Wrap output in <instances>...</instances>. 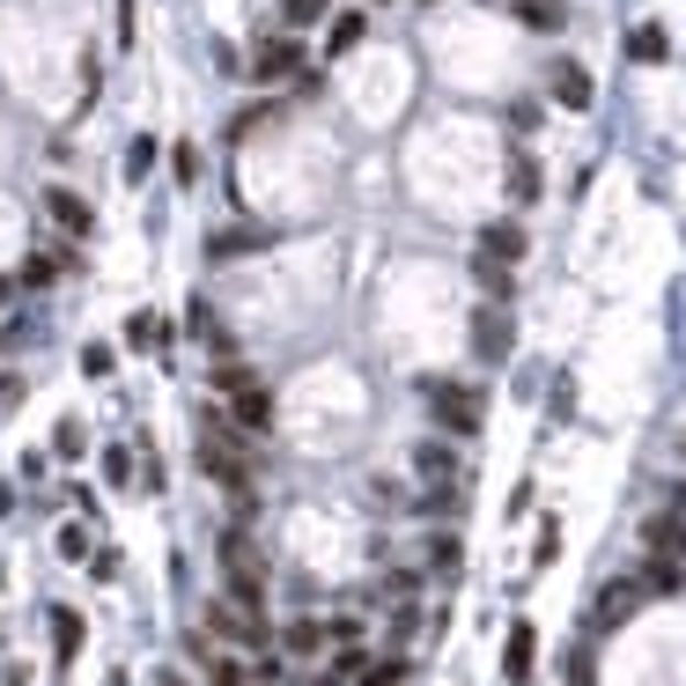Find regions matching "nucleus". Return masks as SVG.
<instances>
[{
    "mask_svg": "<svg viewBox=\"0 0 686 686\" xmlns=\"http://www.w3.org/2000/svg\"><path fill=\"white\" fill-rule=\"evenodd\" d=\"M273 229H215L207 237V259H244V251H266Z\"/></svg>",
    "mask_w": 686,
    "mask_h": 686,
    "instance_id": "11",
    "label": "nucleus"
},
{
    "mask_svg": "<svg viewBox=\"0 0 686 686\" xmlns=\"http://www.w3.org/2000/svg\"><path fill=\"white\" fill-rule=\"evenodd\" d=\"M524 251H532V237H524V229H516L510 215H502V221H488V229H480V259H494V266H516Z\"/></svg>",
    "mask_w": 686,
    "mask_h": 686,
    "instance_id": "7",
    "label": "nucleus"
},
{
    "mask_svg": "<svg viewBox=\"0 0 686 686\" xmlns=\"http://www.w3.org/2000/svg\"><path fill=\"white\" fill-rule=\"evenodd\" d=\"M428 8H436V0H428Z\"/></svg>",
    "mask_w": 686,
    "mask_h": 686,
    "instance_id": "29",
    "label": "nucleus"
},
{
    "mask_svg": "<svg viewBox=\"0 0 686 686\" xmlns=\"http://www.w3.org/2000/svg\"><path fill=\"white\" fill-rule=\"evenodd\" d=\"M635 606H642V584H606L598 590V606H590V620H598V628H620Z\"/></svg>",
    "mask_w": 686,
    "mask_h": 686,
    "instance_id": "10",
    "label": "nucleus"
},
{
    "mask_svg": "<svg viewBox=\"0 0 686 686\" xmlns=\"http://www.w3.org/2000/svg\"><path fill=\"white\" fill-rule=\"evenodd\" d=\"M221 598L229 606H244V613H266V562H259V546L251 532H221Z\"/></svg>",
    "mask_w": 686,
    "mask_h": 686,
    "instance_id": "1",
    "label": "nucleus"
},
{
    "mask_svg": "<svg viewBox=\"0 0 686 686\" xmlns=\"http://www.w3.org/2000/svg\"><path fill=\"white\" fill-rule=\"evenodd\" d=\"M362 30H369V15H362V8L333 15V23H325V52H333V59H347V52L362 45Z\"/></svg>",
    "mask_w": 686,
    "mask_h": 686,
    "instance_id": "13",
    "label": "nucleus"
},
{
    "mask_svg": "<svg viewBox=\"0 0 686 686\" xmlns=\"http://www.w3.org/2000/svg\"><path fill=\"white\" fill-rule=\"evenodd\" d=\"M472 273H480V288H488V303H510V295H516L510 266H494V259H480V266H472Z\"/></svg>",
    "mask_w": 686,
    "mask_h": 686,
    "instance_id": "18",
    "label": "nucleus"
},
{
    "mask_svg": "<svg viewBox=\"0 0 686 686\" xmlns=\"http://www.w3.org/2000/svg\"><path fill=\"white\" fill-rule=\"evenodd\" d=\"M59 554H67V562H89V532L67 524V532H59Z\"/></svg>",
    "mask_w": 686,
    "mask_h": 686,
    "instance_id": "25",
    "label": "nucleus"
},
{
    "mask_svg": "<svg viewBox=\"0 0 686 686\" xmlns=\"http://www.w3.org/2000/svg\"><path fill=\"white\" fill-rule=\"evenodd\" d=\"M414 466H421V480H450V472H458V458H450L443 443H421V450H414Z\"/></svg>",
    "mask_w": 686,
    "mask_h": 686,
    "instance_id": "17",
    "label": "nucleus"
},
{
    "mask_svg": "<svg viewBox=\"0 0 686 686\" xmlns=\"http://www.w3.org/2000/svg\"><path fill=\"white\" fill-rule=\"evenodd\" d=\"M281 642H288V657H311V650L325 642V628H318V620H295V628H288Z\"/></svg>",
    "mask_w": 686,
    "mask_h": 686,
    "instance_id": "20",
    "label": "nucleus"
},
{
    "mask_svg": "<svg viewBox=\"0 0 686 686\" xmlns=\"http://www.w3.org/2000/svg\"><path fill=\"white\" fill-rule=\"evenodd\" d=\"M532 672H540V635H532V628L516 620V628H510V650H502V679H510V686H524Z\"/></svg>",
    "mask_w": 686,
    "mask_h": 686,
    "instance_id": "9",
    "label": "nucleus"
},
{
    "mask_svg": "<svg viewBox=\"0 0 686 686\" xmlns=\"http://www.w3.org/2000/svg\"><path fill=\"white\" fill-rule=\"evenodd\" d=\"M8 295H15V281H0V303H8Z\"/></svg>",
    "mask_w": 686,
    "mask_h": 686,
    "instance_id": "27",
    "label": "nucleus"
},
{
    "mask_svg": "<svg viewBox=\"0 0 686 686\" xmlns=\"http://www.w3.org/2000/svg\"><path fill=\"white\" fill-rule=\"evenodd\" d=\"M510 8H516V23H524V30H546V37H554V30L568 23V8H562V0H510Z\"/></svg>",
    "mask_w": 686,
    "mask_h": 686,
    "instance_id": "14",
    "label": "nucleus"
},
{
    "mask_svg": "<svg viewBox=\"0 0 686 686\" xmlns=\"http://www.w3.org/2000/svg\"><path fill=\"white\" fill-rule=\"evenodd\" d=\"M45 215L67 229V237H89L97 229V215H89V199L81 193H67V185H45Z\"/></svg>",
    "mask_w": 686,
    "mask_h": 686,
    "instance_id": "8",
    "label": "nucleus"
},
{
    "mask_svg": "<svg viewBox=\"0 0 686 686\" xmlns=\"http://www.w3.org/2000/svg\"><path fill=\"white\" fill-rule=\"evenodd\" d=\"M362 686H406V657H369Z\"/></svg>",
    "mask_w": 686,
    "mask_h": 686,
    "instance_id": "19",
    "label": "nucleus"
},
{
    "mask_svg": "<svg viewBox=\"0 0 686 686\" xmlns=\"http://www.w3.org/2000/svg\"><path fill=\"white\" fill-rule=\"evenodd\" d=\"M207 635L237 642V650H266V613H244V606H207Z\"/></svg>",
    "mask_w": 686,
    "mask_h": 686,
    "instance_id": "4",
    "label": "nucleus"
},
{
    "mask_svg": "<svg viewBox=\"0 0 686 686\" xmlns=\"http://www.w3.org/2000/svg\"><path fill=\"white\" fill-rule=\"evenodd\" d=\"M52 635H59V657H74V650H81V620L59 606V613H52Z\"/></svg>",
    "mask_w": 686,
    "mask_h": 686,
    "instance_id": "22",
    "label": "nucleus"
},
{
    "mask_svg": "<svg viewBox=\"0 0 686 686\" xmlns=\"http://www.w3.org/2000/svg\"><path fill=\"white\" fill-rule=\"evenodd\" d=\"M318 15H325V0H281V23L288 30H311Z\"/></svg>",
    "mask_w": 686,
    "mask_h": 686,
    "instance_id": "21",
    "label": "nucleus"
},
{
    "mask_svg": "<svg viewBox=\"0 0 686 686\" xmlns=\"http://www.w3.org/2000/svg\"><path fill=\"white\" fill-rule=\"evenodd\" d=\"M303 67V45H295V30H273V37H259L244 59V74H259V81H288V74Z\"/></svg>",
    "mask_w": 686,
    "mask_h": 686,
    "instance_id": "3",
    "label": "nucleus"
},
{
    "mask_svg": "<svg viewBox=\"0 0 686 686\" xmlns=\"http://www.w3.org/2000/svg\"><path fill=\"white\" fill-rule=\"evenodd\" d=\"M229 421H237L244 436H266V428H273V399H266V384H237V392H229Z\"/></svg>",
    "mask_w": 686,
    "mask_h": 686,
    "instance_id": "6",
    "label": "nucleus"
},
{
    "mask_svg": "<svg viewBox=\"0 0 686 686\" xmlns=\"http://www.w3.org/2000/svg\"><path fill=\"white\" fill-rule=\"evenodd\" d=\"M664 52H672V37H664V23H635V30H628V59H642V67H657Z\"/></svg>",
    "mask_w": 686,
    "mask_h": 686,
    "instance_id": "15",
    "label": "nucleus"
},
{
    "mask_svg": "<svg viewBox=\"0 0 686 686\" xmlns=\"http://www.w3.org/2000/svg\"><path fill=\"white\" fill-rule=\"evenodd\" d=\"M472 340H480V355H488V362H502V355H510V318H502V303L472 318Z\"/></svg>",
    "mask_w": 686,
    "mask_h": 686,
    "instance_id": "12",
    "label": "nucleus"
},
{
    "mask_svg": "<svg viewBox=\"0 0 686 686\" xmlns=\"http://www.w3.org/2000/svg\"><path fill=\"white\" fill-rule=\"evenodd\" d=\"M540 119H546V111H540V97H516V104H510V126H516V133H532Z\"/></svg>",
    "mask_w": 686,
    "mask_h": 686,
    "instance_id": "23",
    "label": "nucleus"
},
{
    "mask_svg": "<svg viewBox=\"0 0 686 686\" xmlns=\"http://www.w3.org/2000/svg\"><path fill=\"white\" fill-rule=\"evenodd\" d=\"M171 163H177V171H171L177 185H193V177H199V155H193V141H177V148H171Z\"/></svg>",
    "mask_w": 686,
    "mask_h": 686,
    "instance_id": "24",
    "label": "nucleus"
},
{
    "mask_svg": "<svg viewBox=\"0 0 686 686\" xmlns=\"http://www.w3.org/2000/svg\"><path fill=\"white\" fill-rule=\"evenodd\" d=\"M428 414H436L443 436H472L480 428V392H466V384H428Z\"/></svg>",
    "mask_w": 686,
    "mask_h": 686,
    "instance_id": "2",
    "label": "nucleus"
},
{
    "mask_svg": "<svg viewBox=\"0 0 686 686\" xmlns=\"http://www.w3.org/2000/svg\"><path fill=\"white\" fill-rule=\"evenodd\" d=\"M546 89H554L562 111H590V97H598V89H590V74L576 67V59H554V67H546Z\"/></svg>",
    "mask_w": 686,
    "mask_h": 686,
    "instance_id": "5",
    "label": "nucleus"
},
{
    "mask_svg": "<svg viewBox=\"0 0 686 686\" xmlns=\"http://www.w3.org/2000/svg\"><path fill=\"white\" fill-rule=\"evenodd\" d=\"M546 193V177H540V163H532V155H516L510 163V199H524V207H532V199Z\"/></svg>",
    "mask_w": 686,
    "mask_h": 686,
    "instance_id": "16",
    "label": "nucleus"
},
{
    "mask_svg": "<svg viewBox=\"0 0 686 686\" xmlns=\"http://www.w3.org/2000/svg\"><path fill=\"white\" fill-rule=\"evenodd\" d=\"M155 686H185V679H177V672H163V679H155Z\"/></svg>",
    "mask_w": 686,
    "mask_h": 686,
    "instance_id": "26",
    "label": "nucleus"
},
{
    "mask_svg": "<svg viewBox=\"0 0 686 686\" xmlns=\"http://www.w3.org/2000/svg\"><path fill=\"white\" fill-rule=\"evenodd\" d=\"M0 510H8V488H0Z\"/></svg>",
    "mask_w": 686,
    "mask_h": 686,
    "instance_id": "28",
    "label": "nucleus"
}]
</instances>
